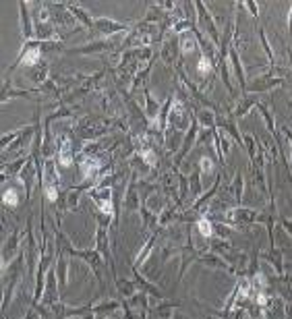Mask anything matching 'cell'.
I'll return each instance as SVG.
<instances>
[{"label":"cell","instance_id":"1","mask_svg":"<svg viewBox=\"0 0 292 319\" xmlns=\"http://www.w3.org/2000/svg\"><path fill=\"white\" fill-rule=\"evenodd\" d=\"M195 7H197V19H199V23H201V29H203V31L212 37V42L218 46L222 39H220V31H218V27H216L212 15L207 13V9H205L203 3H195Z\"/></svg>","mask_w":292,"mask_h":319},{"label":"cell","instance_id":"2","mask_svg":"<svg viewBox=\"0 0 292 319\" xmlns=\"http://www.w3.org/2000/svg\"><path fill=\"white\" fill-rule=\"evenodd\" d=\"M282 83H284V79H282V77H274V75H272V71H269V73H265V75L257 77L255 81H251L249 85H246V91H249V94H257V91L276 89V87H280Z\"/></svg>","mask_w":292,"mask_h":319},{"label":"cell","instance_id":"3","mask_svg":"<svg viewBox=\"0 0 292 319\" xmlns=\"http://www.w3.org/2000/svg\"><path fill=\"white\" fill-rule=\"evenodd\" d=\"M226 220H228V224H236V222L251 224L255 220H261V214L255 210H249V208H234V210L226 212Z\"/></svg>","mask_w":292,"mask_h":319},{"label":"cell","instance_id":"4","mask_svg":"<svg viewBox=\"0 0 292 319\" xmlns=\"http://www.w3.org/2000/svg\"><path fill=\"white\" fill-rule=\"evenodd\" d=\"M197 46H199V39H197V35H195V29L185 31V33L178 35V50H181L183 56L193 54V52L197 50Z\"/></svg>","mask_w":292,"mask_h":319},{"label":"cell","instance_id":"5","mask_svg":"<svg viewBox=\"0 0 292 319\" xmlns=\"http://www.w3.org/2000/svg\"><path fill=\"white\" fill-rule=\"evenodd\" d=\"M181 54V50H178V39L176 37H170V39H164L162 48H160V56L166 64H174L176 62V56Z\"/></svg>","mask_w":292,"mask_h":319},{"label":"cell","instance_id":"6","mask_svg":"<svg viewBox=\"0 0 292 319\" xmlns=\"http://www.w3.org/2000/svg\"><path fill=\"white\" fill-rule=\"evenodd\" d=\"M58 162H60V166L73 164V141L69 135H64L58 143Z\"/></svg>","mask_w":292,"mask_h":319},{"label":"cell","instance_id":"7","mask_svg":"<svg viewBox=\"0 0 292 319\" xmlns=\"http://www.w3.org/2000/svg\"><path fill=\"white\" fill-rule=\"evenodd\" d=\"M92 199L96 201V205H98V208H100L106 216L112 214V197H110V189H106V187L96 189V191L92 193Z\"/></svg>","mask_w":292,"mask_h":319},{"label":"cell","instance_id":"8","mask_svg":"<svg viewBox=\"0 0 292 319\" xmlns=\"http://www.w3.org/2000/svg\"><path fill=\"white\" fill-rule=\"evenodd\" d=\"M96 29L106 33V35H112V33H120V31H127L129 25L127 23H116V21H110V19H98L96 21Z\"/></svg>","mask_w":292,"mask_h":319},{"label":"cell","instance_id":"9","mask_svg":"<svg viewBox=\"0 0 292 319\" xmlns=\"http://www.w3.org/2000/svg\"><path fill=\"white\" fill-rule=\"evenodd\" d=\"M259 104V100L253 96V94H246V96H242V100L236 104V108L232 110V114H234V118H240V116H246L255 106Z\"/></svg>","mask_w":292,"mask_h":319},{"label":"cell","instance_id":"10","mask_svg":"<svg viewBox=\"0 0 292 319\" xmlns=\"http://www.w3.org/2000/svg\"><path fill=\"white\" fill-rule=\"evenodd\" d=\"M39 56H41V44H29V50H23V54L19 58V64L35 66L39 62Z\"/></svg>","mask_w":292,"mask_h":319},{"label":"cell","instance_id":"11","mask_svg":"<svg viewBox=\"0 0 292 319\" xmlns=\"http://www.w3.org/2000/svg\"><path fill=\"white\" fill-rule=\"evenodd\" d=\"M197 131H199V123H197V121H193L191 129H189V131H187V135H185V145H183L181 153H178V157H176V168L181 166V162L185 160V155L189 153V149H191V145H193V139L197 137Z\"/></svg>","mask_w":292,"mask_h":319},{"label":"cell","instance_id":"12","mask_svg":"<svg viewBox=\"0 0 292 319\" xmlns=\"http://www.w3.org/2000/svg\"><path fill=\"white\" fill-rule=\"evenodd\" d=\"M160 110H162V106H160L158 102H153L151 94L145 89V116H147V118H151V121H158Z\"/></svg>","mask_w":292,"mask_h":319},{"label":"cell","instance_id":"13","mask_svg":"<svg viewBox=\"0 0 292 319\" xmlns=\"http://www.w3.org/2000/svg\"><path fill=\"white\" fill-rule=\"evenodd\" d=\"M228 54H230V62H232V68H234V73L242 85V89H246V81H244V71H242V66H240V56L236 52V48H228Z\"/></svg>","mask_w":292,"mask_h":319},{"label":"cell","instance_id":"14","mask_svg":"<svg viewBox=\"0 0 292 319\" xmlns=\"http://www.w3.org/2000/svg\"><path fill=\"white\" fill-rule=\"evenodd\" d=\"M195 121L201 125V127H210L212 131L216 129V114L214 112H210V108H203V110H199L197 112V116H195Z\"/></svg>","mask_w":292,"mask_h":319},{"label":"cell","instance_id":"15","mask_svg":"<svg viewBox=\"0 0 292 319\" xmlns=\"http://www.w3.org/2000/svg\"><path fill=\"white\" fill-rule=\"evenodd\" d=\"M197 230L201 232V236L214 238V224H212L207 218H199V220H197Z\"/></svg>","mask_w":292,"mask_h":319},{"label":"cell","instance_id":"16","mask_svg":"<svg viewBox=\"0 0 292 319\" xmlns=\"http://www.w3.org/2000/svg\"><path fill=\"white\" fill-rule=\"evenodd\" d=\"M255 108H257L259 112H261V116H263V121H265V125H267V131L276 135V127H274V118H272V112H269V110L265 108V104H261V102H259V104H257Z\"/></svg>","mask_w":292,"mask_h":319},{"label":"cell","instance_id":"17","mask_svg":"<svg viewBox=\"0 0 292 319\" xmlns=\"http://www.w3.org/2000/svg\"><path fill=\"white\" fill-rule=\"evenodd\" d=\"M199 261L201 263H205V265H210V267H214V269H230L226 263H224L218 255H210V257H199Z\"/></svg>","mask_w":292,"mask_h":319},{"label":"cell","instance_id":"18","mask_svg":"<svg viewBox=\"0 0 292 319\" xmlns=\"http://www.w3.org/2000/svg\"><path fill=\"white\" fill-rule=\"evenodd\" d=\"M228 193H232L236 201H240V199H242V176H240V174H236V176H234L232 185L228 187Z\"/></svg>","mask_w":292,"mask_h":319},{"label":"cell","instance_id":"19","mask_svg":"<svg viewBox=\"0 0 292 319\" xmlns=\"http://www.w3.org/2000/svg\"><path fill=\"white\" fill-rule=\"evenodd\" d=\"M214 170H216V164L210 155H203L199 160V172L201 174H214Z\"/></svg>","mask_w":292,"mask_h":319},{"label":"cell","instance_id":"20","mask_svg":"<svg viewBox=\"0 0 292 319\" xmlns=\"http://www.w3.org/2000/svg\"><path fill=\"white\" fill-rule=\"evenodd\" d=\"M69 11H71V13H73V15H75V17H77L81 23H85L87 27H94V25H96V23H94L92 19H89V15H87V13H85L81 7H69Z\"/></svg>","mask_w":292,"mask_h":319},{"label":"cell","instance_id":"21","mask_svg":"<svg viewBox=\"0 0 292 319\" xmlns=\"http://www.w3.org/2000/svg\"><path fill=\"white\" fill-rule=\"evenodd\" d=\"M3 201H5L7 208H17V205H19V195H17V191H15V189H7V191L3 193Z\"/></svg>","mask_w":292,"mask_h":319},{"label":"cell","instance_id":"22","mask_svg":"<svg viewBox=\"0 0 292 319\" xmlns=\"http://www.w3.org/2000/svg\"><path fill=\"white\" fill-rule=\"evenodd\" d=\"M110 46L106 44V42H100V44H89V46H85V48H79V50H75V52H79V54H87V52H104V50H108Z\"/></svg>","mask_w":292,"mask_h":319},{"label":"cell","instance_id":"23","mask_svg":"<svg viewBox=\"0 0 292 319\" xmlns=\"http://www.w3.org/2000/svg\"><path fill=\"white\" fill-rule=\"evenodd\" d=\"M21 19H23V35L25 37H31V25H29V17H27V5L25 3H21Z\"/></svg>","mask_w":292,"mask_h":319},{"label":"cell","instance_id":"24","mask_svg":"<svg viewBox=\"0 0 292 319\" xmlns=\"http://www.w3.org/2000/svg\"><path fill=\"white\" fill-rule=\"evenodd\" d=\"M124 208L127 210H135V208H137V191H135V185L129 187V195L124 199Z\"/></svg>","mask_w":292,"mask_h":319},{"label":"cell","instance_id":"25","mask_svg":"<svg viewBox=\"0 0 292 319\" xmlns=\"http://www.w3.org/2000/svg\"><path fill=\"white\" fill-rule=\"evenodd\" d=\"M191 193H193V197H197L201 193V172H199V168L191 176Z\"/></svg>","mask_w":292,"mask_h":319},{"label":"cell","instance_id":"26","mask_svg":"<svg viewBox=\"0 0 292 319\" xmlns=\"http://www.w3.org/2000/svg\"><path fill=\"white\" fill-rule=\"evenodd\" d=\"M259 39H261V46H263V50H265V54H267L269 62L274 64V52H272V46H269V42H267V37H265L263 27H259Z\"/></svg>","mask_w":292,"mask_h":319},{"label":"cell","instance_id":"27","mask_svg":"<svg viewBox=\"0 0 292 319\" xmlns=\"http://www.w3.org/2000/svg\"><path fill=\"white\" fill-rule=\"evenodd\" d=\"M212 66H214V62H212L207 56H201V58H199V62H197V71H199L201 75H205V73H210V71H212Z\"/></svg>","mask_w":292,"mask_h":319},{"label":"cell","instance_id":"28","mask_svg":"<svg viewBox=\"0 0 292 319\" xmlns=\"http://www.w3.org/2000/svg\"><path fill=\"white\" fill-rule=\"evenodd\" d=\"M118 288H120V292H122L124 296H133L135 292H137V290H135L137 286H135L133 282H118Z\"/></svg>","mask_w":292,"mask_h":319},{"label":"cell","instance_id":"29","mask_svg":"<svg viewBox=\"0 0 292 319\" xmlns=\"http://www.w3.org/2000/svg\"><path fill=\"white\" fill-rule=\"evenodd\" d=\"M172 309H174V303H164V305L158 309V315H160L162 319H170V313H172Z\"/></svg>","mask_w":292,"mask_h":319},{"label":"cell","instance_id":"30","mask_svg":"<svg viewBox=\"0 0 292 319\" xmlns=\"http://www.w3.org/2000/svg\"><path fill=\"white\" fill-rule=\"evenodd\" d=\"M216 131V129H214ZM214 131H210V129H205V131H201L199 133V143H207L212 137H214Z\"/></svg>","mask_w":292,"mask_h":319},{"label":"cell","instance_id":"31","mask_svg":"<svg viewBox=\"0 0 292 319\" xmlns=\"http://www.w3.org/2000/svg\"><path fill=\"white\" fill-rule=\"evenodd\" d=\"M244 7L251 11V15L253 17H259V11H257V7H255V3H244Z\"/></svg>","mask_w":292,"mask_h":319},{"label":"cell","instance_id":"32","mask_svg":"<svg viewBox=\"0 0 292 319\" xmlns=\"http://www.w3.org/2000/svg\"><path fill=\"white\" fill-rule=\"evenodd\" d=\"M282 226H284V228H286V230H288V232L292 234V222H290V220H286V218H282Z\"/></svg>","mask_w":292,"mask_h":319},{"label":"cell","instance_id":"33","mask_svg":"<svg viewBox=\"0 0 292 319\" xmlns=\"http://www.w3.org/2000/svg\"><path fill=\"white\" fill-rule=\"evenodd\" d=\"M288 31L292 33V5H290V13H288Z\"/></svg>","mask_w":292,"mask_h":319}]
</instances>
